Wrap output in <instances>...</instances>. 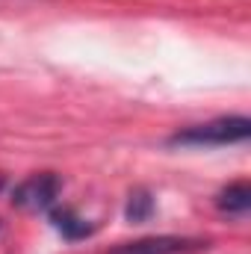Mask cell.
<instances>
[{
    "mask_svg": "<svg viewBox=\"0 0 251 254\" xmlns=\"http://www.w3.org/2000/svg\"><path fill=\"white\" fill-rule=\"evenodd\" d=\"M63 190V181L54 175V172H42V175H33L27 178L18 190L12 192V201L24 210H48L57 195Z\"/></svg>",
    "mask_w": 251,
    "mask_h": 254,
    "instance_id": "obj_2",
    "label": "cell"
},
{
    "mask_svg": "<svg viewBox=\"0 0 251 254\" xmlns=\"http://www.w3.org/2000/svg\"><path fill=\"white\" fill-rule=\"evenodd\" d=\"M207 249V240H189V237H145L136 243H122L110 254H189Z\"/></svg>",
    "mask_w": 251,
    "mask_h": 254,
    "instance_id": "obj_3",
    "label": "cell"
},
{
    "mask_svg": "<svg viewBox=\"0 0 251 254\" xmlns=\"http://www.w3.org/2000/svg\"><path fill=\"white\" fill-rule=\"evenodd\" d=\"M0 181H3V178H0Z\"/></svg>",
    "mask_w": 251,
    "mask_h": 254,
    "instance_id": "obj_7",
    "label": "cell"
},
{
    "mask_svg": "<svg viewBox=\"0 0 251 254\" xmlns=\"http://www.w3.org/2000/svg\"><path fill=\"white\" fill-rule=\"evenodd\" d=\"M127 219L130 222H145L151 213H154V198H151V192L145 190H136L130 195V201H127Z\"/></svg>",
    "mask_w": 251,
    "mask_h": 254,
    "instance_id": "obj_6",
    "label": "cell"
},
{
    "mask_svg": "<svg viewBox=\"0 0 251 254\" xmlns=\"http://www.w3.org/2000/svg\"><path fill=\"white\" fill-rule=\"evenodd\" d=\"M216 207H219L222 213H228V216H243V213H249V207H251V187L246 184V181L231 184L228 190L219 192Z\"/></svg>",
    "mask_w": 251,
    "mask_h": 254,
    "instance_id": "obj_5",
    "label": "cell"
},
{
    "mask_svg": "<svg viewBox=\"0 0 251 254\" xmlns=\"http://www.w3.org/2000/svg\"><path fill=\"white\" fill-rule=\"evenodd\" d=\"M51 222H54V228L63 234L65 240H86V237H92V225L86 222V219H80L74 210H68V207H63V210H51Z\"/></svg>",
    "mask_w": 251,
    "mask_h": 254,
    "instance_id": "obj_4",
    "label": "cell"
},
{
    "mask_svg": "<svg viewBox=\"0 0 251 254\" xmlns=\"http://www.w3.org/2000/svg\"><path fill=\"white\" fill-rule=\"evenodd\" d=\"M251 136V122L246 116H225L207 125L187 127L169 139V145H237Z\"/></svg>",
    "mask_w": 251,
    "mask_h": 254,
    "instance_id": "obj_1",
    "label": "cell"
}]
</instances>
